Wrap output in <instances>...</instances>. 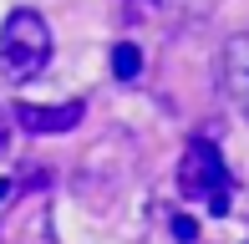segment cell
<instances>
[{"label": "cell", "instance_id": "cell-7", "mask_svg": "<svg viewBox=\"0 0 249 244\" xmlns=\"http://www.w3.org/2000/svg\"><path fill=\"white\" fill-rule=\"evenodd\" d=\"M10 148V122H5V112H0V153Z\"/></svg>", "mask_w": 249, "mask_h": 244}, {"label": "cell", "instance_id": "cell-8", "mask_svg": "<svg viewBox=\"0 0 249 244\" xmlns=\"http://www.w3.org/2000/svg\"><path fill=\"white\" fill-rule=\"evenodd\" d=\"M10 193H16V188H10V183H5V178H0V198H10Z\"/></svg>", "mask_w": 249, "mask_h": 244}, {"label": "cell", "instance_id": "cell-1", "mask_svg": "<svg viewBox=\"0 0 249 244\" xmlns=\"http://www.w3.org/2000/svg\"><path fill=\"white\" fill-rule=\"evenodd\" d=\"M51 66V26L36 10H10L0 26V71L10 82H31Z\"/></svg>", "mask_w": 249, "mask_h": 244}, {"label": "cell", "instance_id": "cell-9", "mask_svg": "<svg viewBox=\"0 0 249 244\" xmlns=\"http://www.w3.org/2000/svg\"><path fill=\"white\" fill-rule=\"evenodd\" d=\"M132 5H142V10H153V5H158V0H132Z\"/></svg>", "mask_w": 249, "mask_h": 244}, {"label": "cell", "instance_id": "cell-2", "mask_svg": "<svg viewBox=\"0 0 249 244\" xmlns=\"http://www.w3.org/2000/svg\"><path fill=\"white\" fill-rule=\"evenodd\" d=\"M178 188H183L188 198H198V204H209L213 219L229 214V168H224L219 148L213 142L194 138L183 148V163H178Z\"/></svg>", "mask_w": 249, "mask_h": 244}, {"label": "cell", "instance_id": "cell-6", "mask_svg": "<svg viewBox=\"0 0 249 244\" xmlns=\"http://www.w3.org/2000/svg\"><path fill=\"white\" fill-rule=\"evenodd\" d=\"M173 239H178V244H194V239H198V219L173 214Z\"/></svg>", "mask_w": 249, "mask_h": 244}, {"label": "cell", "instance_id": "cell-3", "mask_svg": "<svg viewBox=\"0 0 249 244\" xmlns=\"http://www.w3.org/2000/svg\"><path fill=\"white\" fill-rule=\"evenodd\" d=\"M26 132H36V138H46V132H71L76 122L87 117V102H61V107H36V102H16V112Z\"/></svg>", "mask_w": 249, "mask_h": 244}, {"label": "cell", "instance_id": "cell-5", "mask_svg": "<svg viewBox=\"0 0 249 244\" xmlns=\"http://www.w3.org/2000/svg\"><path fill=\"white\" fill-rule=\"evenodd\" d=\"M138 71H142V51L132 46V41H117V46H112V76H117V82H132Z\"/></svg>", "mask_w": 249, "mask_h": 244}, {"label": "cell", "instance_id": "cell-4", "mask_svg": "<svg viewBox=\"0 0 249 244\" xmlns=\"http://www.w3.org/2000/svg\"><path fill=\"white\" fill-rule=\"evenodd\" d=\"M224 97L239 117H249V36L224 41Z\"/></svg>", "mask_w": 249, "mask_h": 244}]
</instances>
